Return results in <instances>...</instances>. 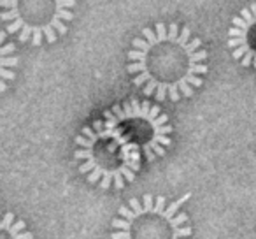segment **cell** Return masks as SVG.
<instances>
[{"label": "cell", "mask_w": 256, "mask_h": 239, "mask_svg": "<svg viewBox=\"0 0 256 239\" xmlns=\"http://www.w3.org/2000/svg\"><path fill=\"white\" fill-rule=\"evenodd\" d=\"M126 58V72L134 76V85L146 97L154 95L158 102L193 97L204 85L202 76L209 72V53L202 41L176 22H158L154 29H144L142 36L132 41Z\"/></svg>", "instance_id": "cell-2"}, {"label": "cell", "mask_w": 256, "mask_h": 239, "mask_svg": "<svg viewBox=\"0 0 256 239\" xmlns=\"http://www.w3.org/2000/svg\"><path fill=\"white\" fill-rule=\"evenodd\" d=\"M228 30L226 46L232 50V57L238 60L242 67L256 69V2L249 8H242L232 20Z\"/></svg>", "instance_id": "cell-5"}, {"label": "cell", "mask_w": 256, "mask_h": 239, "mask_svg": "<svg viewBox=\"0 0 256 239\" xmlns=\"http://www.w3.org/2000/svg\"><path fill=\"white\" fill-rule=\"evenodd\" d=\"M0 239H34V234L26 228L25 220H20L12 211H8L0 221Z\"/></svg>", "instance_id": "cell-6"}, {"label": "cell", "mask_w": 256, "mask_h": 239, "mask_svg": "<svg viewBox=\"0 0 256 239\" xmlns=\"http://www.w3.org/2000/svg\"><path fill=\"white\" fill-rule=\"evenodd\" d=\"M14 43L2 44L0 48V93H4L8 90L6 81H11L16 78L14 67L18 64V58L14 57Z\"/></svg>", "instance_id": "cell-7"}, {"label": "cell", "mask_w": 256, "mask_h": 239, "mask_svg": "<svg viewBox=\"0 0 256 239\" xmlns=\"http://www.w3.org/2000/svg\"><path fill=\"white\" fill-rule=\"evenodd\" d=\"M74 0H0V20L6 32L18 36L20 43L30 41L32 46L56 43L68 32L74 20Z\"/></svg>", "instance_id": "cell-4"}, {"label": "cell", "mask_w": 256, "mask_h": 239, "mask_svg": "<svg viewBox=\"0 0 256 239\" xmlns=\"http://www.w3.org/2000/svg\"><path fill=\"white\" fill-rule=\"evenodd\" d=\"M190 199L192 192L182 193L172 202L153 193H146L142 202L130 199L128 206L120 207V216L110 223V239H190L193 227L182 211Z\"/></svg>", "instance_id": "cell-3"}, {"label": "cell", "mask_w": 256, "mask_h": 239, "mask_svg": "<svg viewBox=\"0 0 256 239\" xmlns=\"http://www.w3.org/2000/svg\"><path fill=\"white\" fill-rule=\"evenodd\" d=\"M172 125L168 114L150 100L130 99L104 113V120L82 127L76 137L78 150L74 160L88 183L102 190H123L136 181L137 172L146 162L165 157L172 144Z\"/></svg>", "instance_id": "cell-1"}]
</instances>
